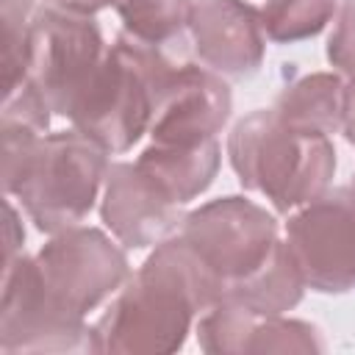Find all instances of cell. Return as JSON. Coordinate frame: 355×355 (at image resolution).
<instances>
[{"label":"cell","instance_id":"6da1fadb","mask_svg":"<svg viewBox=\"0 0 355 355\" xmlns=\"http://www.w3.org/2000/svg\"><path fill=\"white\" fill-rule=\"evenodd\" d=\"M50 116L28 80L3 94V189L53 236L89 216L105 183L108 153L75 128L47 133Z\"/></svg>","mask_w":355,"mask_h":355},{"label":"cell","instance_id":"7a4b0ae2","mask_svg":"<svg viewBox=\"0 0 355 355\" xmlns=\"http://www.w3.org/2000/svg\"><path fill=\"white\" fill-rule=\"evenodd\" d=\"M225 297L222 283L186 244L169 236L116 291L97 327L100 352L169 355L186 344L194 316Z\"/></svg>","mask_w":355,"mask_h":355},{"label":"cell","instance_id":"3957f363","mask_svg":"<svg viewBox=\"0 0 355 355\" xmlns=\"http://www.w3.org/2000/svg\"><path fill=\"white\" fill-rule=\"evenodd\" d=\"M227 155L239 183L263 194L280 214L322 197L336 172L330 136L297 130L275 108L239 119L227 136Z\"/></svg>","mask_w":355,"mask_h":355},{"label":"cell","instance_id":"277c9868","mask_svg":"<svg viewBox=\"0 0 355 355\" xmlns=\"http://www.w3.org/2000/svg\"><path fill=\"white\" fill-rule=\"evenodd\" d=\"M172 61L153 44L119 36L78 97L69 122L108 155L128 153L153 125Z\"/></svg>","mask_w":355,"mask_h":355},{"label":"cell","instance_id":"5b68a950","mask_svg":"<svg viewBox=\"0 0 355 355\" xmlns=\"http://www.w3.org/2000/svg\"><path fill=\"white\" fill-rule=\"evenodd\" d=\"M105 50L100 25L92 17L44 6L31 22L25 80L42 94L53 114L69 119Z\"/></svg>","mask_w":355,"mask_h":355},{"label":"cell","instance_id":"8992f818","mask_svg":"<svg viewBox=\"0 0 355 355\" xmlns=\"http://www.w3.org/2000/svg\"><path fill=\"white\" fill-rule=\"evenodd\" d=\"M227 291L261 269L280 244L277 219L247 197H216L183 216L178 230Z\"/></svg>","mask_w":355,"mask_h":355},{"label":"cell","instance_id":"52a82bcc","mask_svg":"<svg viewBox=\"0 0 355 355\" xmlns=\"http://www.w3.org/2000/svg\"><path fill=\"white\" fill-rule=\"evenodd\" d=\"M33 263L50 300L78 319H86L130 277V263L116 241L86 225L53 233Z\"/></svg>","mask_w":355,"mask_h":355},{"label":"cell","instance_id":"ba28073f","mask_svg":"<svg viewBox=\"0 0 355 355\" xmlns=\"http://www.w3.org/2000/svg\"><path fill=\"white\" fill-rule=\"evenodd\" d=\"M0 349L6 355L22 352H100L97 327L67 313L44 291L36 263L17 255L3 263V302H0Z\"/></svg>","mask_w":355,"mask_h":355},{"label":"cell","instance_id":"9c48e42d","mask_svg":"<svg viewBox=\"0 0 355 355\" xmlns=\"http://www.w3.org/2000/svg\"><path fill=\"white\" fill-rule=\"evenodd\" d=\"M286 247L305 288L344 294L355 288V200L349 191H324L286 222Z\"/></svg>","mask_w":355,"mask_h":355},{"label":"cell","instance_id":"30bf717a","mask_svg":"<svg viewBox=\"0 0 355 355\" xmlns=\"http://www.w3.org/2000/svg\"><path fill=\"white\" fill-rule=\"evenodd\" d=\"M233 111L230 86L222 75L200 64L172 67L150 125L153 141L194 144L216 139Z\"/></svg>","mask_w":355,"mask_h":355},{"label":"cell","instance_id":"8fae6325","mask_svg":"<svg viewBox=\"0 0 355 355\" xmlns=\"http://www.w3.org/2000/svg\"><path fill=\"white\" fill-rule=\"evenodd\" d=\"M103 225L128 250L155 247L183 225L180 205L172 202L136 164L111 161L100 202Z\"/></svg>","mask_w":355,"mask_h":355},{"label":"cell","instance_id":"7c38bea8","mask_svg":"<svg viewBox=\"0 0 355 355\" xmlns=\"http://www.w3.org/2000/svg\"><path fill=\"white\" fill-rule=\"evenodd\" d=\"M189 33L200 64L222 78H250L263 61L261 11L244 0H191Z\"/></svg>","mask_w":355,"mask_h":355},{"label":"cell","instance_id":"4fadbf2b","mask_svg":"<svg viewBox=\"0 0 355 355\" xmlns=\"http://www.w3.org/2000/svg\"><path fill=\"white\" fill-rule=\"evenodd\" d=\"M222 150L216 139L194 144H161L153 141L136 158V166L178 205L200 197L216 178Z\"/></svg>","mask_w":355,"mask_h":355},{"label":"cell","instance_id":"5bb4252c","mask_svg":"<svg viewBox=\"0 0 355 355\" xmlns=\"http://www.w3.org/2000/svg\"><path fill=\"white\" fill-rule=\"evenodd\" d=\"M344 78L338 72H311L288 83L275 103V114L308 133H338L344 122Z\"/></svg>","mask_w":355,"mask_h":355},{"label":"cell","instance_id":"9a60e30c","mask_svg":"<svg viewBox=\"0 0 355 355\" xmlns=\"http://www.w3.org/2000/svg\"><path fill=\"white\" fill-rule=\"evenodd\" d=\"M302 291H305V280L286 241H280L269 255V261L244 280L233 283L222 300H233L258 316H283L302 300Z\"/></svg>","mask_w":355,"mask_h":355},{"label":"cell","instance_id":"2e32d148","mask_svg":"<svg viewBox=\"0 0 355 355\" xmlns=\"http://www.w3.org/2000/svg\"><path fill=\"white\" fill-rule=\"evenodd\" d=\"M191 0H116V14L128 36L164 47L189 31Z\"/></svg>","mask_w":355,"mask_h":355},{"label":"cell","instance_id":"e0dca14e","mask_svg":"<svg viewBox=\"0 0 355 355\" xmlns=\"http://www.w3.org/2000/svg\"><path fill=\"white\" fill-rule=\"evenodd\" d=\"M336 6L338 0H266L258 11L266 39L291 44L322 33L333 19Z\"/></svg>","mask_w":355,"mask_h":355},{"label":"cell","instance_id":"ac0fdd59","mask_svg":"<svg viewBox=\"0 0 355 355\" xmlns=\"http://www.w3.org/2000/svg\"><path fill=\"white\" fill-rule=\"evenodd\" d=\"M261 316L233 300H219L197 322V344L208 355H244L250 333Z\"/></svg>","mask_w":355,"mask_h":355},{"label":"cell","instance_id":"d6986e66","mask_svg":"<svg viewBox=\"0 0 355 355\" xmlns=\"http://www.w3.org/2000/svg\"><path fill=\"white\" fill-rule=\"evenodd\" d=\"M322 349L324 341L313 324L286 316H261L250 333L244 355H313Z\"/></svg>","mask_w":355,"mask_h":355},{"label":"cell","instance_id":"ffe728a7","mask_svg":"<svg viewBox=\"0 0 355 355\" xmlns=\"http://www.w3.org/2000/svg\"><path fill=\"white\" fill-rule=\"evenodd\" d=\"M3 8V94L25 80L33 0H0Z\"/></svg>","mask_w":355,"mask_h":355},{"label":"cell","instance_id":"44dd1931","mask_svg":"<svg viewBox=\"0 0 355 355\" xmlns=\"http://www.w3.org/2000/svg\"><path fill=\"white\" fill-rule=\"evenodd\" d=\"M327 61L338 75L355 78V0H344L338 11V22L327 42Z\"/></svg>","mask_w":355,"mask_h":355},{"label":"cell","instance_id":"7402d4cb","mask_svg":"<svg viewBox=\"0 0 355 355\" xmlns=\"http://www.w3.org/2000/svg\"><path fill=\"white\" fill-rule=\"evenodd\" d=\"M47 8H58V11H69V14H80V17H94L97 11L116 6V0H42Z\"/></svg>","mask_w":355,"mask_h":355},{"label":"cell","instance_id":"603a6c76","mask_svg":"<svg viewBox=\"0 0 355 355\" xmlns=\"http://www.w3.org/2000/svg\"><path fill=\"white\" fill-rule=\"evenodd\" d=\"M341 130H344L347 141L355 144V78H349L347 86H344V122H341Z\"/></svg>","mask_w":355,"mask_h":355},{"label":"cell","instance_id":"cb8c5ba5","mask_svg":"<svg viewBox=\"0 0 355 355\" xmlns=\"http://www.w3.org/2000/svg\"><path fill=\"white\" fill-rule=\"evenodd\" d=\"M349 194H352V200H355V175H352V183H349Z\"/></svg>","mask_w":355,"mask_h":355}]
</instances>
